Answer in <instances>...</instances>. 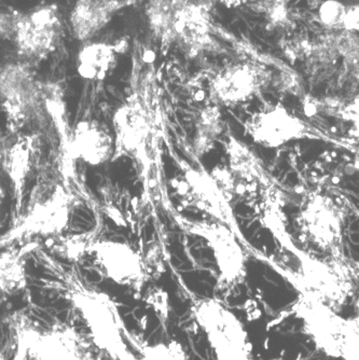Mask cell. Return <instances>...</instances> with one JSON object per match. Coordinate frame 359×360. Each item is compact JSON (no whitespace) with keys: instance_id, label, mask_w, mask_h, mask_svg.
Masks as SVG:
<instances>
[{"instance_id":"cell-14","label":"cell","mask_w":359,"mask_h":360,"mask_svg":"<svg viewBox=\"0 0 359 360\" xmlns=\"http://www.w3.org/2000/svg\"><path fill=\"white\" fill-rule=\"evenodd\" d=\"M62 24L56 6L38 8L28 14H19L13 40L20 56L30 60L46 58L60 42Z\"/></svg>"},{"instance_id":"cell-7","label":"cell","mask_w":359,"mask_h":360,"mask_svg":"<svg viewBox=\"0 0 359 360\" xmlns=\"http://www.w3.org/2000/svg\"><path fill=\"white\" fill-rule=\"evenodd\" d=\"M174 219L188 234L204 238L214 255L218 268L217 288L229 291L237 288L247 276V254L232 229L220 222L196 221L175 214Z\"/></svg>"},{"instance_id":"cell-26","label":"cell","mask_w":359,"mask_h":360,"mask_svg":"<svg viewBox=\"0 0 359 360\" xmlns=\"http://www.w3.org/2000/svg\"><path fill=\"white\" fill-rule=\"evenodd\" d=\"M15 345L16 349L15 352H14V356L12 360H32L30 356L27 355V352L24 349L23 345H20L18 342H15ZM0 360H8L3 352H0Z\"/></svg>"},{"instance_id":"cell-3","label":"cell","mask_w":359,"mask_h":360,"mask_svg":"<svg viewBox=\"0 0 359 360\" xmlns=\"http://www.w3.org/2000/svg\"><path fill=\"white\" fill-rule=\"evenodd\" d=\"M290 313L302 321V333L325 355L359 360L358 317L346 319L322 301L304 297H298Z\"/></svg>"},{"instance_id":"cell-24","label":"cell","mask_w":359,"mask_h":360,"mask_svg":"<svg viewBox=\"0 0 359 360\" xmlns=\"http://www.w3.org/2000/svg\"><path fill=\"white\" fill-rule=\"evenodd\" d=\"M348 8L336 0H327L320 8V18L322 24L330 28H344Z\"/></svg>"},{"instance_id":"cell-4","label":"cell","mask_w":359,"mask_h":360,"mask_svg":"<svg viewBox=\"0 0 359 360\" xmlns=\"http://www.w3.org/2000/svg\"><path fill=\"white\" fill-rule=\"evenodd\" d=\"M75 206L76 198L60 184L38 189L36 195L30 198L26 212L14 219L9 231L0 236V248L30 242L37 236H60L70 224Z\"/></svg>"},{"instance_id":"cell-16","label":"cell","mask_w":359,"mask_h":360,"mask_svg":"<svg viewBox=\"0 0 359 360\" xmlns=\"http://www.w3.org/2000/svg\"><path fill=\"white\" fill-rule=\"evenodd\" d=\"M68 150L73 159L97 167L113 159L115 141L113 135L99 121L83 119L73 129Z\"/></svg>"},{"instance_id":"cell-8","label":"cell","mask_w":359,"mask_h":360,"mask_svg":"<svg viewBox=\"0 0 359 360\" xmlns=\"http://www.w3.org/2000/svg\"><path fill=\"white\" fill-rule=\"evenodd\" d=\"M346 214L332 196L310 193L303 200L298 224L302 238L332 258L346 259L344 226Z\"/></svg>"},{"instance_id":"cell-28","label":"cell","mask_w":359,"mask_h":360,"mask_svg":"<svg viewBox=\"0 0 359 360\" xmlns=\"http://www.w3.org/2000/svg\"><path fill=\"white\" fill-rule=\"evenodd\" d=\"M84 360H97V359H94V358H92V357H90V356H88V357L85 358Z\"/></svg>"},{"instance_id":"cell-20","label":"cell","mask_w":359,"mask_h":360,"mask_svg":"<svg viewBox=\"0 0 359 360\" xmlns=\"http://www.w3.org/2000/svg\"><path fill=\"white\" fill-rule=\"evenodd\" d=\"M121 7L119 0H78L70 14L74 35L81 41L91 39Z\"/></svg>"},{"instance_id":"cell-19","label":"cell","mask_w":359,"mask_h":360,"mask_svg":"<svg viewBox=\"0 0 359 360\" xmlns=\"http://www.w3.org/2000/svg\"><path fill=\"white\" fill-rule=\"evenodd\" d=\"M39 248L36 240L13 244L0 252V293L15 296L27 288V259Z\"/></svg>"},{"instance_id":"cell-5","label":"cell","mask_w":359,"mask_h":360,"mask_svg":"<svg viewBox=\"0 0 359 360\" xmlns=\"http://www.w3.org/2000/svg\"><path fill=\"white\" fill-rule=\"evenodd\" d=\"M191 311L214 360H255L244 323L224 303L217 298H198L192 301Z\"/></svg>"},{"instance_id":"cell-21","label":"cell","mask_w":359,"mask_h":360,"mask_svg":"<svg viewBox=\"0 0 359 360\" xmlns=\"http://www.w3.org/2000/svg\"><path fill=\"white\" fill-rule=\"evenodd\" d=\"M115 60L113 46L103 42H92L85 44L79 52L77 70L87 80H104L113 68Z\"/></svg>"},{"instance_id":"cell-15","label":"cell","mask_w":359,"mask_h":360,"mask_svg":"<svg viewBox=\"0 0 359 360\" xmlns=\"http://www.w3.org/2000/svg\"><path fill=\"white\" fill-rule=\"evenodd\" d=\"M269 78V72L260 65H231L217 74L210 82V102L216 106L244 104L265 88Z\"/></svg>"},{"instance_id":"cell-6","label":"cell","mask_w":359,"mask_h":360,"mask_svg":"<svg viewBox=\"0 0 359 360\" xmlns=\"http://www.w3.org/2000/svg\"><path fill=\"white\" fill-rule=\"evenodd\" d=\"M15 342L23 345L32 360H84L89 342L74 326L64 323L42 327L32 317L16 313L11 321Z\"/></svg>"},{"instance_id":"cell-12","label":"cell","mask_w":359,"mask_h":360,"mask_svg":"<svg viewBox=\"0 0 359 360\" xmlns=\"http://www.w3.org/2000/svg\"><path fill=\"white\" fill-rule=\"evenodd\" d=\"M99 272L119 286L141 292L149 281L145 259L131 245L121 240H96L90 246Z\"/></svg>"},{"instance_id":"cell-25","label":"cell","mask_w":359,"mask_h":360,"mask_svg":"<svg viewBox=\"0 0 359 360\" xmlns=\"http://www.w3.org/2000/svg\"><path fill=\"white\" fill-rule=\"evenodd\" d=\"M344 30H358V7H352L346 11V23Z\"/></svg>"},{"instance_id":"cell-13","label":"cell","mask_w":359,"mask_h":360,"mask_svg":"<svg viewBox=\"0 0 359 360\" xmlns=\"http://www.w3.org/2000/svg\"><path fill=\"white\" fill-rule=\"evenodd\" d=\"M42 97V88L25 65L0 68V103L14 131L30 122Z\"/></svg>"},{"instance_id":"cell-27","label":"cell","mask_w":359,"mask_h":360,"mask_svg":"<svg viewBox=\"0 0 359 360\" xmlns=\"http://www.w3.org/2000/svg\"><path fill=\"white\" fill-rule=\"evenodd\" d=\"M3 198H4L3 186H1V183H0V200L3 199Z\"/></svg>"},{"instance_id":"cell-10","label":"cell","mask_w":359,"mask_h":360,"mask_svg":"<svg viewBox=\"0 0 359 360\" xmlns=\"http://www.w3.org/2000/svg\"><path fill=\"white\" fill-rule=\"evenodd\" d=\"M244 127L253 143L269 149L279 148L300 139H327L315 127L279 103L253 113L245 121Z\"/></svg>"},{"instance_id":"cell-22","label":"cell","mask_w":359,"mask_h":360,"mask_svg":"<svg viewBox=\"0 0 359 360\" xmlns=\"http://www.w3.org/2000/svg\"><path fill=\"white\" fill-rule=\"evenodd\" d=\"M222 129L224 127L219 106L212 105L201 110L196 120L194 143V153L198 157L204 155L214 147L215 141L220 136Z\"/></svg>"},{"instance_id":"cell-18","label":"cell","mask_w":359,"mask_h":360,"mask_svg":"<svg viewBox=\"0 0 359 360\" xmlns=\"http://www.w3.org/2000/svg\"><path fill=\"white\" fill-rule=\"evenodd\" d=\"M38 137L25 135L14 141L4 155L3 167L12 187L14 200V219L23 210L26 184L32 172L38 150Z\"/></svg>"},{"instance_id":"cell-2","label":"cell","mask_w":359,"mask_h":360,"mask_svg":"<svg viewBox=\"0 0 359 360\" xmlns=\"http://www.w3.org/2000/svg\"><path fill=\"white\" fill-rule=\"evenodd\" d=\"M288 243L286 250L289 256L282 261L267 260V264L297 290L299 297L322 301L339 312L354 291L346 259L332 257L322 260Z\"/></svg>"},{"instance_id":"cell-11","label":"cell","mask_w":359,"mask_h":360,"mask_svg":"<svg viewBox=\"0 0 359 360\" xmlns=\"http://www.w3.org/2000/svg\"><path fill=\"white\" fill-rule=\"evenodd\" d=\"M182 169V173L176 178L174 186L184 205L208 214L216 222L232 229L241 238L231 207V201L221 191L212 174H208L203 169L190 167L184 161Z\"/></svg>"},{"instance_id":"cell-23","label":"cell","mask_w":359,"mask_h":360,"mask_svg":"<svg viewBox=\"0 0 359 360\" xmlns=\"http://www.w3.org/2000/svg\"><path fill=\"white\" fill-rule=\"evenodd\" d=\"M132 345L139 347V351L141 352L139 357H136V360H188L182 343L176 340H170L166 343L141 347L134 339Z\"/></svg>"},{"instance_id":"cell-1","label":"cell","mask_w":359,"mask_h":360,"mask_svg":"<svg viewBox=\"0 0 359 360\" xmlns=\"http://www.w3.org/2000/svg\"><path fill=\"white\" fill-rule=\"evenodd\" d=\"M35 252L48 271L51 288L56 289L78 309L90 330L93 345L113 360H136L127 347L132 335L125 327L119 307L108 293L85 282L74 266H63L40 248Z\"/></svg>"},{"instance_id":"cell-9","label":"cell","mask_w":359,"mask_h":360,"mask_svg":"<svg viewBox=\"0 0 359 360\" xmlns=\"http://www.w3.org/2000/svg\"><path fill=\"white\" fill-rule=\"evenodd\" d=\"M115 127V153L113 159L129 157L141 162L143 169L149 167V162L155 159L152 145L157 137L156 129L148 109L133 95L121 105L113 115Z\"/></svg>"},{"instance_id":"cell-17","label":"cell","mask_w":359,"mask_h":360,"mask_svg":"<svg viewBox=\"0 0 359 360\" xmlns=\"http://www.w3.org/2000/svg\"><path fill=\"white\" fill-rule=\"evenodd\" d=\"M229 157V189L231 196L256 191L259 187L271 189L272 183L261 162L244 143L229 137L226 146Z\"/></svg>"}]
</instances>
